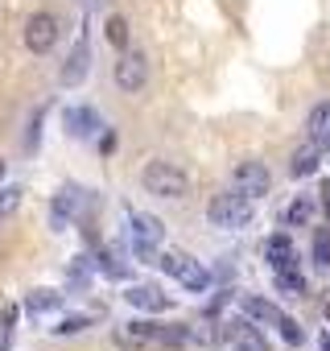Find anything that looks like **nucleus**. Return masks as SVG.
I'll return each mask as SVG.
<instances>
[{
  "mask_svg": "<svg viewBox=\"0 0 330 351\" xmlns=\"http://www.w3.org/2000/svg\"><path fill=\"white\" fill-rule=\"evenodd\" d=\"M140 186H144L153 199H186V195H190L186 169H178L174 161H149V165L140 169Z\"/></svg>",
  "mask_w": 330,
  "mask_h": 351,
  "instance_id": "f257e3e1",
  "label": "nucleus"
},
{
  "mask_svg": "<svg viewBox=\"0 0 330 351\" xmlns=\"http://www.w3.org/2000/svg\"><path fill=\"white\" fill-rule=\"evenodd\" d=\"M128 240H132V256H136V261L157 265L165 228H161V219H153V215H144V211H128Z\"/></svg>",
  "mask_w": 330,
  "mask_h": 351,
  "instance_id": "f03ea898",
  "label": "nucleus"
},
{
  "mask_svg": "<svg viewBox=\"0 0 330 351\" xmlns=\"http://www.w3.org/2000/svg\"><path fill=\"white\" fill-rule=\"evenodd\" d=\"M252 203H256V199H248L244 191L215 195L211 207H207V219H211L215 228H223V232H240V228L252 223Z\"/></svg>",
  "mask_w": 330,
  "mask_h": 351,
  "instance_id": "7ed1b4c3",
  "label": "nucleus"
},
{
  "mask_svg": "<svg viewBox=\"0 0 330 351\" xmlns=\"http://www.w3.org/2000/svg\"><path fill=\"white\" fill-rule=\"evenodd\" d=\"M157 269H165L182 289H190V293H207L211 289V273L199 265V261H190L186 252H161L157 256Z\"/></svg>",
  "mask_w": 330,
  "mask_h": 351,
  "instance_id": "20e7f679",
  "label": "nucleus"
},
{
  "mask_svg": "<svg viewBox=\"0 0 330 351\" xmlns=\"http://www.w3.org/2000/svg\"><path fill=\"white\" fill-rule=\"evenodd\" d=\"M112 79H116V87H120L124 95L144 91V83H149V58H144L140 50H120V58H116V66H112Z\"/></svg>",
  "mask_w": 330,
  "mask_h": 351,
  "instance_id": "39448f33",
  "label": "nucleus"
},
{
  "mask_svg": "<svg viewBox=\"0 0 330 351\" xmlns=\"http://www.w3.org/2000/svg\"><path fill=\"white\" fill-rule=\"evenodd\" d=\"M58 34H62V29H58V17H54V13H29L21 38H25V50H29V54H50V50L58 46Z\"/></svg>",
  "mask_w": 330,
  "mask_h": 351,
  "instance_id": "423d86ee",
  "label": "nucleus"
},
{
  "mask_svg": "<svg viewBox=\"0 0 330 351\" xmlns=\"http://www.w3.org/2000/svg\"><path fill=\"white\" fill-rule=\"evenodd\" d=\"M231 182H236V191H244L248 199H264V195L272 191V173H268L264 161H240V165L231 169Z\"/></svg>",
  "mask_w": 330,
  "mask_h": 351,
  "instance_id": "0eeeda50",
  "label": "nucleus"
},
{
  "mask_svg": "<svg viewBox=\"0 0 330 351\" xmlns=\"http://www.w3.org/2000/svg\"><path fill=\"white\" fill-rule=\"evenodd\" d=\"M223 343H227L231 351H272L268 339H264L248 318H227V322H223Z\"/></svg>",
  "mask_w": 330,
  "mask_h": 351,
  "instance_id": "6e6552de",
  "label": "nucleus"
},
{
  "mask_svg": "<svg viewBox=\"0 0 330 351\" xmlns=\"http://www.w3.org/2000/svg\"><path fill=\"white\" fill-rule=\"evenodd\" d=\"M62 128H66V136H75V141H91V136L103 128V116H99L95 108H87V104H75V108L62 112Z\"/></svg>",
  "mask_w": 330,
  "mask_h": 351,
  "instance_id": "1a4fd4ad",
  "label": "nucleus"
},
{
  "mask_svg": "<svg viewBox=\"0 0 330 351\" xmlns=\"http://www.w3.org/2000/svg\"><path fill=\"white\" fill-rule=\"evenodd\" d=\"M87 71H91V46H87V34H83V38L75 42V50L66 54L58 79H62V87H79V83L87 79Z\"/></svg>",
  "mask_w": 330,
  "mask_h": 351,
  "instance_id": "9d476101",
  "label": "nucleus"
},
{
  "mask_svg": "<svg viewBox=\"0 0 330 351\" xmlns=\"http://www.w3.org/2000/svg\"><path fill=\"white\" fill-rule=\"evenodd\" d=\"M124 302H128L132 310H149V314L170 310V298H165L157 285H149V281H140V285H128V289H124Z\"/></svg>",
  "mask_w": 330,
  "mask_h": 351,
  "instance_id": "9b49d317",
  "label": "nucleus"
},
{
  "mask_svg": "<svg viewBox=\"0 0 330 351\" xmlns=\"http://www.w3.org/2000/svg\"><path fill=\"white\" fill-rule=\"evenodd\" d=\"M264 261H268L272 273H297V248H293V240L289 236H272L264 244Z\"/></svg>",
  "mask_w": 330,
  "mask_h": 351,
  "instance_id": "f8f14e48",
  "label": "nucleus"
},
{
  "mask_svg": "<svg viewBox=\"0 0 330 351\" xmlns=\"http://www.w3.org/2000/svg\"><path fill=\"white\" fill-rule=\"evenodd\" d=\"M79 207H83V195L75 191V186H66V191H58L54 195V203H50V219H54V228L62 232L75 215H79Z\"/></svg>",
  "mask_w": 330,
  "mask_h": 351,
  "instance_id": "ddd939ff",
  "label": "nucleus"
},
{
  "mask_svg": "<svg viewBox=\"0 0 330 351\" xmlns=\"http://www.w3.org/2000/svg\"><path fill=\"white\" fill-rule=\"evenodd\" d=\"M240 310H244L252 322H268V326L281 322V306H272L268 298H256V293H244V298H240Z\"/></svg>",
  "mask_w": 330,
  "mask_h": 351,
  "instance_id": "4468645a",
  "label": "nucleus"
},
{
  "mask_svg": "<svg viewBox=\"0 0 330 351\" xmlns=\"http://www.w3.org/2000/svg\"><path fill=\"white\" fill-rule=\"evenodd\" d=\"M116 343L120 347H153V322H124V326H116Z\"/></svg>",
  "mask_w": 330,
  "mask_h": 351,
  "instance_id": "2eb2a0df",
  "label": "nucleus"
},
{
  "mask_svg": "<svg viewBox=\"0 0 330 351\" xmlns=\"http://www.w3.org/2000/svg\"><path fill=\"white\" fill-rule=\"evenodd\" d=\"M62 306H66V298H62L58 289H34V293L25 298V310H29V318L54 314V310H62Z\"/></svg>",
  "mask_w": 330,
  "mask_h": 351,
  "instance_id": "dca6fc26",
  "label": "nucleus"
},
{
  "mask_svg": "<svg viewBox=\"0 0 330 351\" xmlns=\"http://www.w3.org/2000/svg\"><path fill=\"white\" fill-rule=\"evenodd\" d=\"M314 169H318V141L301 145V149L293 153V161H289V173H293V178H309Z\"/></svg>",
  "mask_w": 330,
  "mask_h": 351,
  "instance_id": "f3484780",
  "label": "nucleus"
},
{
  "mask_svg": "<svg viewBox=\"0 0 330 351\" xmlns=\"http://www.w3.org/2000/svg\"><path fill=\"white\" fill-rule=\"evenodd\" d=\"M305 132H309V141H318V145L330 136V104L309 108V116H305Z\"/></svg>",
  "mask_w": 330,
  "mask_h": 351,
  "instance_id": "a211bd4d",
  "label": "nucleus"
},
{
  "mask_svg": "<svg viewBox=\"0 0 330 351\" xmlns=\"http://www.w3.org/2000/svg\"><path fill=\"white\" fill-rule=\"evenodd\" d=\"M103 38H107L116 50H128V21H124V17H107V25H103Z\"/></svg>",
  "mask_w": 330,
  "mask_h": 351,
  "instance_id": "6ab92c4d",
  "label": "nucleus"
},
{
  "mask_svg": "<svg viewBox=\"0 0 330 351\" xmlns=\"http://www.w3.org/2000/svg\"><path fill=\"white\" fill-rule=\"evenodd\" d=\"M277 277V289L285 298H305V277L301 273H272Z\"/></svg>",
  "mask_w": 330,
  "mask_h": 351,
  "instance_id": "aec40b11",
  "label": "nucleus"
},
{
  "mask_svg": "<svg viewBox=\"0 0 330 351\" xmlns=\"http://www.w3.org/2000/svg\"><path fill=\"white\" fill-rule=\"evenodd\" d=\"M314 265L318 269H330V228H318L314 232Z\"/></svg>",
  "mask_w": 330,
  "mask_h": 351,
  "instance_id": "412c9836",
  "label": "nucleus"
},
{
  "mask_svg": "<svg viewBox=\"0 0 330 351\" xmlns=\"http://www.w3.org/2000/svg\"><path fill=\"white\" fill-rule=\"evenodd\" d=\"M309 215H314V207H309L305 199H293V203H289V211H285L289 228H305V223H309Z\"/></svg>",
  "mask_w": 330,
  "mask_h": 351,
  "instance_id": "4be33fe9",
  "label": "nucleus"
},
{
  "mask_svg": "<svg viewBox=\"0 0 330 351\" xmlns=\"http://www.w3.org/2000/svg\"><path fill=\"white\" fill-rule=\"evenodd\" d=\"M95 265H99V269H103V273H107V277H116V281H120V277H124V273H128V269H124V265H120V256H116V252H112V248H99V256H95Z\"/></svg>",
  "mask_w": 330,
  "mask_h": 351,
  "instance_id": "5701e85b",
  "label": "nucleus"
},
{
  "mask_svg": "<svg viewBox=\"0 0 330 351\" xmlns=\"http://www.w3.org/2000/svg\"><path fill=\"white\" fill-rule=\"evenodd\" d=\"M277 330H281V339H285L289 347H301V343H305V330H301V326H297V322H293L289 314H281V322H277Z\"/></svg>",
  "mask_w": 330,
  "mask_h": 351,
  "instance_id": "b1692460",
  "label": "nucleus"
},
{
  "mask_svg": "<svg viewBox=\"0 0 330 351\" xmlns=\"http://www.w3.org/2000/svg\"><path fill=\"white\" fill-rule=\"evenodd\" d=\"M21 195H25L21 186H5V191H0V219H9L21 207Z\"/></svg>",
  "mask_w": 330,
  "mask_h": 351,
  "instance_id": "393cba45",
  "label": "nucleus"
},
{
  "mask_svg": "<svg viewBox=\"0 0 330 351\" xmlns=\"http://www.w3.org/2000/svg\"><path fill=\"white\" fill-rule=\"evenodd\" d=\"M13 322H17V310L9 306L0 314V351H9V343H13Z\"/></svg>",
  "mask_w": 330,
  "mask_h": 351,
  "instance_id": "a878e982",
  "label": "nucleus"
},
{
  "mask_svg": "<svg viewBox=\"0 0 330 351\" xmlns=\"http://www.w3.org/2000/svg\"><path fill=\"white\" fill-rule=\"evenodd\" d=\"M91 326V318H83V314H71V318H62L58 326H54V335H79V330H87Z\"/></svg>",
  "mask_w": 330,
  "mask_h": 351,
  "instance_id": "bb28decb",
  "label": "nucleus"
},
{
  "mask_svg": "<svg viewBox=\"0 0 330 351\" xmlns=\"http://www.w3.org/2000/svg\"><path fill=\"white\" fill-rule=\"evenodd\" d=\"M38 128H42V112H38V116L29 120V136H25V149H38V136H42Z\"/></svg>",
  "mask_w": 330,
  "mask_h": 351,
  "instance_id": "cd10ccee",
  "label": "nucleus"
},
{
  "mask_svg": "<svg viewBox=\"0 0 330 351\" xmlns=\"http://www.w3.org/2000/svg\"><path fill=\"white\" fill-rule=\"evenodd\" d=\"M322 211H326V219H330V182L322 186Z\"/></svg>",
  "mask_w": 330,
  "mask_h": 351,
  "instance_id": "c85d7f7f",
  "label": "nucleus"
},
{
  "mask_svg": "<svg viewBox=\"0 0 330 351\" xmlns=\"http://www.w3.org/2000/svg\"><path fill=\"white\" fill-rule=\"evenodd\" d=\"M318 347H322V351H330V335H322V339H318Z\"/></svg>",
  "mask_w": 330,
  "mask_h": 351,
  "instance_id": "c756f323",
  "label": "nucleus"
},
{
  "mask_svg": "<svg viewBox=\"0 0 330 351\" xmlns=\"http://www.w3.org/2000/svg\"><path fill=\"white\" fill-rule=\"evenodd\" d=\"M0 182H5V157H0Z\"/></svg>",
  "mask_w": 330,
  "mask_h": 351,
  "instance_id": "7c9ffc66",
  "label": "nucleus"
},
{
  "mask_svg": "<svg viewBox=\"0 0 330 351\" xmlns=\"http://www.w3.org/2000/svg\"><path fill=\"white\" fill-rule=\"evenodd\" d=\"M326 318H330V306H326Z\"/></svg>",
  "mask_w": 330,
  "mask_h": 351,
  "instance_id": "2f4dec72",
  "label": "nucleus"
}]
</instances>
